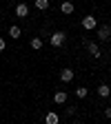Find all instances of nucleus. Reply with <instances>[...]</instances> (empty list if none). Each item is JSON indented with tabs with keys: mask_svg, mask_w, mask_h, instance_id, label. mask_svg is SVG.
<instances>
[{
	"mask_svg": "<svg viewBox=\"0 0 111 124\" xmlns=\"http://www.w3.org/2000/svg\"><path fill=\"white\" fill-rule=\"evenodd\" d=\"M49 42H51V46H60L62 42H65V31H56V33H51Z\"/></svg>",
	"mask_w": 111,
	"mask_h": 124,
	"instance_id": "f257e3e1",
	"label": "nucleus"
},
{
	"mask_svg": "<svg viewBox=\"0 0 111 124\" xmlns=\"http://www.w3.org/2000/svg\"><path fill=\"white\" fill-rule=\"evenodd\" d=\"M98 95H100V98H109V95H111V86L102 82V84L98 86Z\"/></svg>",
	"mask_w": 111,
	"mask_h": 124,
	"instance_id": "0eeeda50",
	"label": "nucleus"
},
{
	"mask_svg": "<svg viewBox=\"0 0 111 124\" xmlns=\"http://www.w3.org/2000/svg\"><path fill=\"white\" fill-rule=\"evenodd\" d=\"M73 124H80V122H73Z\"/></svg>",
	"mask_w": 111,
	"mask_h": 124,
	"instance_id": "a211bd4d",
	"label": "nucleus"
},
{
	"mask_svg": "<svg viewBox=\"0 0 111 124\" xmlns=\"http://www.w3.org/2000/svg\"><path fill=\"white\" fill-rule=\"evenodd\" d=\"M87 51L93 55V58H100V46L96 42H87Z\"/></svg>",
	"mask_w": 111,
	"mask_h": 124,
	"instance_id": "20e7f679",
	"label": "nucleus"
},
{
	"mask_svg": "<svg viewBox=\"0 0 111 124\" xmlns=\"http://www.w3.org/2000/svg\"><path fill=\"white\" fill-rule=\"evenodd\" d=\"M27 13H29V7L25 2H20L18 7H16V16H18V18H27Z\"/></svg>",
	"mask_w": 111,
	"mask_h": 124,
	"instance_id": "423d86ee",
	"label": "nucleus"
},
{
	"mask_svg": "<svg viewBox=\"0 0 111 124\" xmlns=\"http://www.w3.org/2000/svg\"><path fill=\"white\" fill-rule=\"evenodd\" d=\"M9 36H11V38H20V27H16V24L9 27Z\"/></svg>",
	"mask_w": 111,
	"mask_h": 124,
	"instance_id": "9b49d317",
	"label": "nucleus"
},
{
	"mask_svg": "<svg viewBox=\"0 0 111 124\" xmlns=\"http://www.w3.org/2000/svg\"><path fill=\"white\" fill-rule=\"evenodd\" d=\"M87 93H89V89H85V86H80V89H76V95L80 98V100H82V98H87Z\"/></svg>",
	"mask_w": 111,
	"mask_h": 124,
	"instance_id": "ddd939ff",
	"label": "nucleus"
},
{
	"mask_svg": "<svg viewBox=\"0 0 111 124\" xmlns=\"http://www.w3.org/2000/svg\"><path fill=\"white\" fill-rule=\"evenodd\" d=\"M73 75H76V73H73L71 69H62V71H60V80H62V82H71Z\"/></svg>",
	"mask_w": 111,
	"mask_h": 124,
	"instance_id": "39448f33",
	"label": "nucleus"
},
{
	"mask_svg": "<svg viewBox=\"0 0 111 124\" xmlns=\"http://www.w3.org/2000/svg\"><path fill=\"white\" fill-rule=\"evenodd\" d=\"M53 102H56V104H65V102H67V93H65V91H58L56 95H53Z\"/></svg>",
	"mask_w": 111,
	"mask_h": 124,
	"instance_id": "6e6552de",
	"label": "nucleus"
},
{
	"mask_svg": "<svg viewBox=\"0 0 111 124\" xmlns=\"http://www.w3.org/2000/svg\"><path fill=\"white\" fill-rule=\"evenodd\" d=\"M36 7L42 9V11H44V9H49V0H36Z\"/></svg>",
	"mask_w": 111,
	"mask_h": 124,
	"instance_id": "f8f14e48",
	"label": "nucleus"
},
{
	"mask_svg": "<svg viewBox=\"0 0 111 124\" xmlns=\"http://www.w3.org/2000/svg\"><path fill=\"white\" fill-rule=\"evenodd\" d=\"M104 115H107V117L111 120V108H107V111H104Z\"/></svg>",
	"mask_w": 111,
	"mask_h": 124,
	"instance_id": "f3484780",
	"label": "nucleus"
},
{
	"mask_svg": "<svg viewBox=\"0 0 111 124\" xmlns=\"http://www.w3.org/2000/svg\"><path fill=\"white\" fill-rule=\"evenodd\" d=\"M98 38H100L102 42L111 40V27H109V24H102V27L98 29Z\"/></svg>",
	"mask_w": 111,
	"mask_h": 124,
	"instance_id": "7ed1b4c3",
	"label": "nucleus"
},
{
	"mask_svg": "<svg viewBox=\"0 0 111 124\" xmlns=\"http://www.w3.org/2000/svg\"><path fill=\"white\" fill-rule=\"evenodd\" d=\"M60 11L65 13V16H69V13H73V5H71V2H62V5H60Z\"/></svg>",
	"mask_w": 111,
	"mask_h": 124,
	"instance_id": "9d476101",
	"label": "nucleus"
},
{
	"mask_svg": "<svg viewBox=\"0 0 111 124\" xmlns=\"http://www.w3.org/2000/svg\"><path fill=\"white\" fill-rule=\"evenodd\" d=\"M44 122H47V124H58V122H60V117H58V113H53V111H51V113H47Z\"/></svg>",
	"mask_w": 111,
	"mask_h": 124,
	"instance_id": "1a4fd4ad",
	"label": "nucleus"
},
{
	"mask_svg": "<svg viewBox=\"0 0 111 124\" xmlns=\"http://www.w3.org/2000/svg\"><path fill=\"white\" fill-rule=\"evenodd\" d=\"M65 111H67V115H73L76 113V106H65Z\"/></svg>",
	"mask_w": 111,
	"mask_h": 124,
	"instance_id": "2eb2a0df",
	"label": "nucleus"
},
{
	"mask_svg": "<svg viewBox=\"0 0 111 124\" xmlns=\"http://www.w3.org/2000/svg\"><path fill=\"white\" fill-rule=\"evenodd\" d=\"M82 27H85L87 31H93V29L98 27V20L93 18V16H85V18H82Z\"/></svg>",
	"mask_w": 111,
	"mask_h": 124,
	"instance_id": "f03ea898",
	"label": "nucleus"
},
{
	"mask_svg": "<svg viewBox=\"0 0 111 124\" xmlns=\"http://www.w3.org/2000/svg\"><path fill=\"white\" fill-rule=\"evenodd\" d=\"M5 46H7V42H5V38H0V51H2V49H5Z\"/></svg>",
	"mask_w": 111,
	"mask_h": 124,
	"instance_id": "dca6fc26",
	"label": "nucleus"
},
{
	"mask_svg": "<svg viewBox=\"0 0 111 124\" xmlns=\"http://www.w3.org/2000/svg\"><path fill=\"white\" fill-rule=\"evenodd\" d=\"M40 46H42V40H40V38H34V40H31V49H36V51H38Z\"/></svg>",
	"mask_w": 111,
	"mask_h": 124,
	"instance_id": "4468645a",
	"label": "nucleus"
}]
</instances>
